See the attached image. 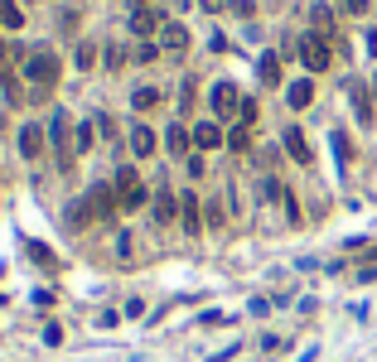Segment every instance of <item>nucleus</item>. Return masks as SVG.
<instances>
[{
    "instance_id": "obj_14",
    "label": "nucleus",
    "mask_w": 377,
    "mask_h": 362,
    "mask_svg": "<svg viewBox=\"0 0 377 362\" xmlns=\"http://www.w3.org/2000/svg\"><path fill=\"white\" fill-rule=\"evenodd\" d=\"M193 145H198V150H218V145H223V131H218L213 121H203V126H193Z\"/></svg>"
},
{
    "instance_id": "obj_26",
    "label": "nucleus",
    "mask_w": 377,
    "mask_h": 362,
    "mask_svg": "<svg viewBox=\"0 0 377 362\" xmlns=\"http://www.w3.org/2000/svg\"><path fill=\"white\" fill-rule=\"evenodd\" d=\"M29 256H34V261H39V266H54V252H44V247H39V242H29Z\"/></svg>"
},
{
    "instance_id": "obj_7",
    "label": "nucleus",
    "mask_w": 377,
    "mask_h": 362,
    "mask_svg": "<svg viewBox=\"0 0 377 362\" xmlns=\"http://www.w3.org/2000/svg\"><path fill=\"white\" fill-rule=\"evenodd\" d=\"M44 145H49L44 126H34V121H29V126H19V155H24V160H39V155H44Z\"/></svg>"
},
{
    "instance_id": "obj_20",
    "label": "nucleus",
    "mask_w": 377,
    "mask_h": 362,
    "mask_svg": "<svg viewBox=\"0 0 377 362\" xmlns=\"http://www.w3.org/2000/svg\"><path fill=\"white\" fill-rule=\"evenodd\" d=\"M131 106H136V111H155V106H160V92H155V88H136Z\"/></svg>"
},
{
    "instance_id": "obj_15",
    "label": "nucleus",
    "mask_w": 377,
    "mask_h": 362,
    "mask_svg": "<svg viewBox=\"0 0 377 362\" xmlns=\"http://www.w3.org/2000/svg\"><path fill=\"white\" fill-rule=\"evenodd\" d=\"M131 150L145 160V155H155V131L150 126H131Z\"/></svg>"
},
{
    "instance_id": "obj_29",
    "label": "nucleus",
    "mask_w": 377,
    "mask_h": 362,
    "mask_svg": "<svg viewBox=\"0 0 377 362\" xmlns=\"http://www.w3.org/2000/svg\"><path fill=\"white\" fill-rule=\"evenodd\" d=\"M348 10H353V15H358V10H368V0H348Z\"/></svg>"
},
{
    "instance_id": "obj_27",
    "label": "nucleus",
    "mask_w": 377,
    "mask_h": 362,
    "mask_svg": "<svg viewBox=\"0 0 377 362\" xmlns=\"http://www.w3.org/2000/svg\"><path fill=\"white\" fill-rule=\"evenodd\" d=\"M93 140H97V131H93V126H88V121H83V126H78V150H88Z\"/></svg>"
},
{
    "instance_id": "obj_18",
    "label": "nucleus",
    "mask_w": 377,
    "mask_h": 362,
    "mask_svg": "<svg viewBox=\"0 0 377 362\" xmlns=\"http://www.w3.org/2000/svg\"><path fill=\"white\" fill-rule=\"evenodd\" d=\"M165 145H170V155H184L188 145H193V135H188L184 126H170V131H165Z\"/></svg>"
},
{
    "instance_id": "obj_1",
    "label": "nucleus",
    "mask_w": 377,
    "mask_h": 362,
    "mask_svg": "<svg viewBox=\"0 0 377 362\" xmlns=\"http://www.w3.org/2000/svg\"><path fill=\"white\" fill-rule=\"evenodd\" d=\"M58 73H63V63H58L54 49H29V54H24V78H29L34 88H54Z\"/></svg>"
},
{
    "instance_id": "obj_30",
    "label": "nucleus",
    "mask_w": 377,
    "mask_h": 362,
    "mask_svg": "<svg viewBox=\"0 0 377 362\" xmlns=\"http://www.w3.org/2000/svg\"><path fill=\"white\" fill-rule=\"evenodd\" d=\"M198 5H203V10H223V0H198Z\"/></svg>"
},
{
    "instance_id": "obj_28",
    "label": "nucleus",
    "mask_w": 377,
    "mask_h": 362,
    "mask_svg": "<svg viewBox=\"0 0 377 362\" xmlns=\"http://www.w3.org/2000/svg\"><path fill=\"white\" fill-rule=\"evenodd\" d=\"M334 155L348 160V135H344V131H334Z\"/></svg>"
},
{
    "instance_id": "obj_33",
    "label": "nucleus",
    "mask_w": 377,
    "mask_h": 362,
    "mask_svg": "<svg viewBox=\"0 0 377 362\" xmlns=\"http://www.w3.org/2000/svg\"><path fill=\"white\" fill-rule=\"evenodd\" d=\"M373 92H377V78H373Z\"/></svg>"
},
{
    "instance_id": "obj_9",
    "label": "nucleus",
    "mask_w": 377,
    "mask_h": 362,
    "mask_svg": "<svg viewBox=\"0 0 377 362\" xmlns=\"http://www.w3.org/2000/svg\"><path fill=\"white\" fill-rule=\"evenodd\" d=\"M155 29H165V19L155 15V10H145V5H136V15H131V34H155Z\"/></svg>"
},
{
    "instance_id": "obj_21",
    "label": "nucleus",
    "mask_w": 377,
    "mask_h": 362,
    "mask_svg": "<svg viewBox=\"0 0 377 362\" xmlns=\"http://www.w3.org/2000/svg\"><path fill=\"white\" fill-rule=\"evenodd\" d=\"M329 29H334V15H329L324 5H314V34H324V39H329Z\"/></svg>"
},
{
    "instance_id": "obj_23",
    "label": "nucleus",
    "mask_w": 377,
    "mask_h": 362,
    "mask_svg": "<svg viewBox=\"0 0 377 362\" xmlns=\"http://www.w3.org/2000/svg\"><path fill=\"white\" fill-rule=\"evenodd\" d=\"M73 58H78V68H93V63H97V44H78Z\"/></svg>"
},
{
    "instance_id": "obj_31",
    "label": "nucleus",
    "mask_w": 377,
    "mask_h": 362,
    "mask_svg": "<svg viewBox=\"0 0 377 362\" xmlns=\"http://www.w3.org/2000/svg\"><path fill=\"white\" fill-rule=\"evenodd\" d=\"M0 58H10V44H5V39H0Z\"/></svg>"
},
{
    "instance_id": "obj_11",
    "label": "nucleus",
    "mask_w": 377,
    "mask_h": 362,
    "mask_svg": "<svg viewBox=\"0 0 377 362\" xmlns=\"http://www.w3.org/2000/svg\"><path fill=\"white\" fill-rule=\"evenodd\" d=\"M285 101H290L295 111H305V106L314 101V83H310V78H300V83H290V88H285Z\"/></svg>"
},
{
    "instance_id": "obj_5",
    "label": "nucleus",
    "mask_w": 377,
    "mask_h": 362,
    "mask_svg": "<svg viewBox=\"0 0 377 362\" xmlns=\"http://www.w3.org/2000/svg\"><path fill=\"white\" fill-rule=\"evenodd\" d=\"M160 54H170V58H184L188 54V29L179 19H165V29H160Z\"/></svg>"
},
{
    "instance_id": "obj_16",
    "label": "nucleus",
    "mask_w": 377,
    "mask_h": 362,
    "mask_svg": "<svg viewBox=\"0 0 377 362\" xmlns=\"http://www.w3.org/2000/svg\"><path fill=\"white\" fill-rule=\"evenodd\" d=\"M257 73H262V83H266V88H276V83H281V58H276V54H262Z\"/></svg>"
},
{
    "instance_id": "obj_13",
    "label": "nucleus",
    "mask_w": 377,
    "mask_h": 362,
    "mask_svg": "<svg viewBox=\"0 0 377 362\" xmlns=\"http://www.w3.org/2000/svg\"><path fill=\"white\" fill-rule=\"evenodd\" d=\"M179 217H184V232H193V237L203 232V217H198V198H193V193L179 198Z\"/></svg>"
},
{
    "instance_id": "obj_4",
    "label": "nucleus",
    "mask_w": 377,
    "mask_h": 362,
    "mask_svg": "<svg viewBox=\"0 0 377 362\" xmlns=\"http://www.w3.org/2000/svg\"><path fill=\"white\" fill-rule=\"evenodd\" d=\"M83 203H88L93 222H106V217H116V208H121V203H116V188H106V183H93Z\"/></svg>"
},
{
    "instance_id": "obj_2",
    "label": "nucleus",
    "mask_w": 377,
    "mask_h": 362,
    "mask_svg": "<svg viewBox=\"0 0 377 362\" xmlns=\"http://www.w3.org/2000/svg\"><path fill=\"white\" fill-rule=\"evenodd\" d=\"M300 63H305L310 73H324V68L334 63L329 39H324V34H305V39H300Z\"/></svg>"
},
{
    "instance_id": "obj_10",
    "label": "nucleus",
    "mask_w": 377,
    "mask_h": 362,
    "mask_svg": "<svg viewBox=\"0 0 377 362\" xmlns=\"http://www.w3.org/2000/svg\"><path fill=\"white\" fill-rule=\"evenodd\" d=\"M281 140H285V155H290V160H295V165H310V160H314V155H310V145H305V135H300V131H295V126H290V131H285Z\"/></svg>"
},
{
    "instance_id": "obj_17",
    "label": "nucleus",
    "mask_w": 377,
    "mask_h": 362,
    "mask_svg": "<svg viewBox=\"0 0 377 362\" xmlns=\"http://www.w3.org/2000/svg\"><path fill=\"white\" fill-rule=\"evenodd\" d=\"M353 111H358L363 126H373V101H368V88H363V83H353Z\"/></svg>"
},
{
    "instance_id": "obj_8",
    "label": "nucleus",
    "mask_w": 377,
    "mask_h": 362,
    "mask_svg": "<svg viewBox=\"0 0 377 362\" xmlns=\"http://www.w3.org/2000/svg\"><path fill=\"white\" fill-rule=\"evenodd\" d=\"M49 140L58 145V165L68 170V160H73V155H68V116H63V111H54V126H49Z\"/></svg>"
},
{
    "instance_id": "obj_32",
    "label": "nucleus",
    "mask_w": 377,
    "mask_h": 362,
    "mask_svg": "<svg viewBox=\"0 0 377 362\" xmlns=\"http://www.w3.org/2000/svg\"><path fill=\"white\" fill-rule=\"evenodd\" d=\"M0 131H5V111H0Z\"/></svg>"
},
{
    "instance_id": "obj_22",
    "label": "nucleus",
    "mask_w": 377,
    "mask_h": 362,
    "mask_svg": "<svg viewBox=\"0 0 377 362\" xmlns=\"http://www.w3.org/2000/svg\"><path fill=\"white\" fill-rule=\"evenodd\" d=\"M193 97H198V83H193V78H184V88H179V111H188V106H193Z\"/></svg>"
},
{
    "instance_id": "obj_25",
    "label": "nucleus",
    "mask_w": 377,
    "mask_h": 362,
    "mask_svg": "<svg viewBox=\"0 0 377 362\" xmlns=\"http://www.w3.org/2000/svg\"><path fill=\"white\" fill-rule=\"evenodd\" d=\"M227 145H232V150H247V145H252V135H247V126H237V131L227 135Z\"/></svg>"
},
{
    "instance_id": "obj_19",
    "label": "nucleus",
    "mask_w": 377,
    "mask_h": 362,
    "mask_svg": "<svg viewBox=\"0 0 377 362\" xmlns=\"http://www.w3.org/2000/svg\"><path fill=\"white\" fill-rule=\"evenodd\" d=\"M0 24H5V29H24V10H19L15 0H0Z\"/></svg>"
},
{
    "instance_id": "obj_3",
    "label": "nucleus",
    "mask_w": 377,
    "mask_h": 362,
    "mask_svg": "<svg viewBox=\"0 0 377 362\" xmlns=\"http://www.w3.org/2000/svg\"><path fill=\"white\" fill-rule=\"evenodd\" d=\"M116 203L131 213V208H141L145 203V183H141V174L126 165V170H116Z\"/></svg>"
},
{
    "instance_id": "obj_24",
    "label": "nucleus",
    "mask_w": 377,
    "mask_h": 362,
    "mask_svg": "<svg viewBox=\"0 0 377 362\" xmlns=\"http://www.w3.org/2000/svg\"><path fill=\"white\" fill-rule=\"evenodd\" d=\"M155 58H160V44H141L136 49V63H155Z\"/></svg>"
},
{
    "instance_id": "obj_6",
    "label": "nucleus",
    "mask_w": 377,
    "mask_h": 362,
    "mask_svg": "<svg viewBox=\"0 0 377 362\" xmlns=\"http://www.w3.org/2000/svg\"><path fill=\"white\" fill-rule=\"evenodd\" d=\"M213 111L227 121V116H242V97H237V88L232 83H218L213 88Z\"/></svg>"
},
{
    "instance_id": "obj_12",
    "label": "nucleus",
    "mask_w": 377,
    "mask_h": 362,
    "mask_svg": "<svg viewBox=\"0 0 377 362\" xmlns=\"http://www.w3.org/2000/svg\"><path fill=\"white\" fill-rule=\"evenodd\" d=\"M175 217H179V198L170 188H160L155 193V222H175Z\"/></svg>"
}]
</instances>
